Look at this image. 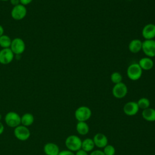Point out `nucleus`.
<instances>
[{
	"instance_id": "9b49d317",
	"label": "nucleus",
	"mask_w": 155,
	"mask_h": 155,
	"mask_svg": "<svg viewBox=\"0 0 155 155\" xmlns=\"http://www.w3.org/2000/svg\"><path fill=\"white\" fill-rule=\"evenodd\" d=\"M139 108L137 104L134 101H130L127 102L123 107L124 113L129 116H132L136 114L139 111Z\"/></svg>"
},
{
	"instance_id": "c756f323",
	"label": "nucleus",
	"mask_w": 155,
	"mask_h": 155,
	"mask_svg": "<svg viewBox=\"0 0 155 155\" xmlns=\"http://www.w3.org/2000/svg\"><path fill=\"white\" fill-rule=\"evenodd\" d=\"M4 130V125L0 122V134H1Z\"/></svg>"
},
{
	"instance_id": "2eb2a0df",
	"label": "nucleus",
	"mask_w": 155,
	"mask_h": 155,
	"mask_svg": "<svg viewBox=\"0 0 155 155\" xmlns=\"http://www.w3.org/2000/svg\"><path fill=\"white\" fill-rule=\"evenodd\" d=\"M142 42L138 39L131 40L128 44V49L133 53H137L142 50Z\"/></svg>"
},
{
	"instance_id": "5701e85b",
	"label": "nucleus",
	"mask_w": 155,
	"mask_h": 155,
	"mask_svg": "<svg viewBox=\"0 0 155 155\" xmlns=\"http://www.w3.org/2000/svg\"><path fill=\"white\" fill-rule=\"evenodd\" d=\"M110 79L113 84H116L122 82V76L120 73L117 71H114L111 73L110 76Z\"/></svg>"
},
{
	"instance_id": "c85d7f7f",
	"label": "nucleus",
	"mask_w": 155,
	"mask_h": 155,
	"mask_svg": "<svg viewBox=\"0 0 155 155\" xmlns=\"http://www.w3.org/2000/svg\"><path fill=\"white\" fill-rule=\"evenodd\" d=\"M10 1L12 5H13V7L20 4V0H10Z\"/></svg>"
},
{
	"instance_id": "a211bd4d",
	"label": "nucleus",
	"mask_w": 155,
	"mask_h": 155,
	"mask_svg": "<svg viewBox=\"0 0 155 155\" xmlns=\"http://www.w3.org/2000/svg\"><path fill=\"white\" fill-rule=\"evenodd\" d=\"M76 129L78 133L80 135H86L90 130L89 126L86 122H78Z\"/></svg>"
},
{
	"instance_id": "ddd939ff",
	"label": "nucleus",
	"mask_w": 155,
	"mask_h": 155,
	"mask_svg": "<svg viewBox=\"0 0 155 155\" xmlns=\"http://www.w3.org/2000/svg\"><path fill=\"white\" fill-rule=\"evenodd\" d=\"M94 145L99 148H104L108 144V138L103 133H98L96 134L93 138Z\"/></svg>"
},
{
	"instance_id": "6e6552de",
	"label": "nucleus",
	"mask_w": 155,
	"mask_h": 155,
	"mask_svg": "<svg viewBox=\"0 0 155 155\" xmlns=\"http://www.w3.org/2000/svg\"><path fill=\"white\" fill-rule=\"evenodd\" d=\"M27 12V10L26 7L20 4L13 7L11 11V16L13 19L19 21L25 17Z\"/></svg>"
},
{
	"instance_id": "cd10ccee",
	"label": "nucleus",
	"mask_w": 155,
	"mask_h": 155,
	"mask_svg": "<svg viewBox=\"0 0 155 155\" xmlns=\"http://www.w3.org/2000/svg\"><path fill=\"white\" fill-rule=\"evenodd\" d=\"M32 1L33 0H20V4L25 6L30 4Z\"/></svg>"
},
{
	"instance_id": "a878e982",
	"label": "nucleus",
	"mask_w": 155,
	"mask_h": 155,
	"mask_svg": "<svg viewBox=\"0 0 155 155\" xmlns=\"http://www.w3.org/2000/svg\"><path fill=\"white\" fill-rule=\"evenodd\" d=\"M90 155H105L103 151L99 150H93L91 151Z\"/></svg>"
},
{
	"instance_id": "473e14b6",
	"label": "nucleus",
	"mask_w": 155,
	"mask_h": 155,
	"mask_svg": "<svg viewBox=\"0 0 155 155\" xmlns=\"http://www.w3.org/2000/svg\"><path fill=\"white\" fill-rule=\"evenodd\" d=\"M1 117H2V116H1V114H0V120L1 119Z\"/></svg>"
},
{
	"instance_id": "72a5a7b5",
	"label": "nucleus",
	"mask_w": 155,
	"mask_h": 155,
	"mask_svg": "<svg viewBox=\"0 0 155 155\" xmlns=\"http://www.w3.org/2000/svg\"><path fill=\"white\" fill-rule=\"evenodd\" d=\"M44 155H47V154H44Z\"/></svg>"
},
{
	"instance_id": "f3484780",
	"label": "nucleus",
	"mask_w": 155,
	"mask_h": 155,
	"mask_svg": "<svg viewBox=\"0 0 155 155\" xmlns=\"http://www.w3.org/2000/svg\"><path fill=\"white\" fill-rule=\"evenodd\" d=\"M142 116L147 121H155V109L149 107L147 109L143 110L142 112Z\"/></svg>"
},
{
	"instance_id": "2f4dec72",
	"label": "nucleus",
	"mask_w": 155,
	"mask_h": 155,
	"mask_svg": "<svg viewBox=\"0 0 155 155\" xmlns=\"http://www.w3.org/2000/svg\"><path fill=\"white\" fill-rule=\"evenodd\" d=\"M0 1H10V0H0Z\"/></svg>"
},
{
	"instance_id": "39448f33",
	"label": "nucleus",
	"mask_w": 155,
	"mask_h": 155,
	"mask_svg": "<svg viewBox=\"0 0 155 155\" xmlns=\"http://www.w3.org/2000/svg\"><path fill=\"white\" fill-rule=\"evenodd\" d=\"M10 48L16 55H20L23 53L25 49V44L23 39L19 38H16L12 40Z\"/></svg>"
},
{
	"instance_id": "f257e3e1",
	"label": "nucleus",
	"mask_w": 155,
	"mask_h": 155,
	"mask_svg": "<svg viewBox=\"0 0 155 155\" xmlns=\"http://www.w3.org/2000/svg\"><path fill=\"white\" fill-rule=\"evenodd\" d=\"M65 144L68 150L76 152L81 148L82 140L78 136L70 135L66 138Z\"/></svg>"
},
{
	"instance_id": "412c9836",
	"label": "nucleus",
	"mask_w": 155,
	"mask_h": 155,
	"mask_svg": "<svg viewBox=\"0 0 155 155\" xmlns=\"http://www.w3.org/2000/svg\"><path fill=\"white\" fill-rule=\"evenodd\" d=\"M12 43L11 38L6 35H3L0 37V46L2 48H10Z\"/></svg>"
},
{
	"instance_id": "bb28decb",
	"label": "nucleus",
	"mask_w": 155,
	"mask_h": 155,
	"mask_svg": "<svg viewBox=\"0 0 155 155\" xmlns=\"http://www.w3.org/2000/svg\"><path fill=\"white\" fill-rule=\"evenodd\" d=\"M75 155H88V153L87 151H85L84 150L81 148L80 150L76 151Z\"/></svg>"
},
{
	"instance_id": "b1692460",
	"label": "nucleus",
	"mask_w": 155,
	"mask_h": 155,
	"mask_svg": "<svg viewBox=\"0 0 155 155\" xmlns=\"http://www.w3.org/2000/svg\"><path fill=\"white\" fill-rule=\"evenodd\" d=\"M105 155H114L116 153L115 148L110 144H107L104 148L103 150Z\"/></svg>"
},
{
	"instance_id": "20e7f679",
	"label": "nucleus",
	"mask_w": 155,
	"mask_h": 155,
	"mask_svg": "<svg viewBox=\"0 0 155 155\" xmlns=\"http://www.w3.org/2000/svg\"><path fill=\"white\" fill-rule=\"evenodd\" d=\"M142 50L149 58L155 57V40L145 39L142 42Z\"/></svg>"
},
{
	"instance_id": "f8f14e48",
	"label": "nucleus",
	"mask_w": 155,
	"mask_h": 155,
	"mask_svg": "<svg viewBox=\"0 0 155 155\" xmlns=\"http://www.w3.org/2000/svg\"><path fill=\"white\" fill-rule=\"evenodd\" d=\"M142 35L145 39H154L155 38V24L150 23L146 24L142 28Z\"/></svg>"
},
{
	"instance_id": "9d476101",
	"label": "nucleus",
	"mask_w": 155,
	"mask_h": 155,
	"mask_svg": "<svg viewBox=\"0 0 155 155\" xmlns=\"http://www.w3.org/2000/svg\"><path fill=\"white\" fill-rule=\"evenodd\" d=\"M14 55L10 48H2L0 51V64L3 65L10 64L13 60Z\"/></svg>"
},
{
	"instance_id": "393cba45",
	"label": "nucleus",
	"mask_w": 155,
	"mask_h": 155,
	"mask_svg": "<svg viewBox=\"0 0 155 155\" xmlns=\"http://www.w3.org/2000/svg\"><path fill=\"white\" fill-rule=\"evenodd\" d=\"M58 155H75L74 152L68 150H64L59 151Z\"/></svg>"
},
{
	"instance_id": "7ed1b4c3",
	"label": "nucleus",
	"mask_w": 155,
	"mask_h": 155,
	"mask_svg": "<svg viewBox=\"0 0 155 155\" xmlns=\"http://www.w3.org/2000/svg\"><path fill=\"white\" fill-rule=\"evenodd\" d=\"M91 110L87 106L78 107L74 112V117L78 122H85L91 116Z\"/></svg>"
},
{
	"instance_id": "423d86ee",
	"label": "nucleus",
	"mask_w": 155,
	"mask_h": 155,
	"mask_svg": "<svg viewBox=\"0 0 155 155\" xmlns=\"http://www.w3.org/2000/svg\"><path fill=\"white\" fill-rule=\"evenodd\" d=\"M5 122L6 124L12 128H16L20 125L21 117L15 111H10L7 113L5 116Z\"/></svg>"
},
{
	"instance_id": "7c9ffc66",
	"label": "nucleus",
	"mask_w": 155,
	"mask_h": 155,
	"mask_svg": "<svg viewBox=\"0 0 155 155\" xmlns=\"http://www.w3.org/2000/svg\"><path fill=\"white\" fill-rule=\"evenodd\" d=\"M4 30L3 27L1 25H0V37L4 35Z\"/></svg>"
},
{
	"instance_id": "6ab92c4d",
	"label": "nucleus",
	"mask_w": 155,
	"mask_h": 155,
	"mask_svg": "<svg viewBox=\"0 0 155 155\" xmlns=\"http://www.w3.org/2000/svg\"><path fill=\"white\" fill-rule=\"evenodd\" d=\"M95 145L93 142V139L91 138H86L82 140V145H81V149L84 150V151L88 152H91L94 150Z\"/></svg>"
},
{
	"instance_id": "1a4fd4ad",
	"label": "nucleus",
	"mask_w": 155,
	"mask_h": 155,
	"mask_svg": "<svg viewBox=\"0 0 155 155\" xmlns=\"http://www.w3.org/2000/svg\"><path fill=\"white\" fill-rule=\"evenodd\" d=\"M14 135L18 140L24 141L30 137V131L27 127L19 125L15 128Z\"/></svg>"
},
{
	"instance_id": "aec40b11",
	"label": "nucleus",
	"mask_w": 155,
	"mask_h": 155,
	"mask_svg": "<svg viewBox=\"0 0 155 155\" xmlns=\"http://www.w3.org/2000/svg\"><path fill=\"white\" fill-rule=\"evenodd\" d=\"M34 116L32 114L27 113L21 117V122L22 125L25 127L30 126L34 122Z\"/></svg>"
},
{
	"instance_id": "0eeeda50",
	"label": "nucleus",
	"mask_w": 155,
	"mask_h": 155,
	"mask_svg": "<svg viewBox=\"0 0 155 155\" xmlns=\"http://www.w3.org/2000/svg\"><path fill=\"white\" fill-rule=\"evenodd\" d=\"M128 93V88L125 84L122 82L114 84L112 88V94L117 99H122L126 96Z\"/></svg>"
},
{
	"instance_id": "f03ea898",
	"label": "nucleus",
	"mask_w": 155,
	"mask_h": 155,
	"mask_svg": "<svg viewBox=\"0 0 155 155\" xmlns=\"http://www.w3.org/2000/svg\"><path fill=\"white\" fill-rule=\"evenodd\" d=\"M142 70L138 63L130 64L127 69V75L132 81L139 80L142 75Z\"/></svg>"
},
{
	"instance_id": "dca6fc26",
	"label": "nucleus",
	"mask_w": 155,
	"mask_h": 155,
	"mask_svg": "<svg viewBox=\"0 0 155 155\" xmlns=\"http://www.w3.org/2000/svg\"><path fill=\"white\" fill-rule=\"evenodd\" d=\"M139 65L142 70H150L154 66V62L151 58L144 57L139 61Z\"/></svg>"
},
{
	"instance_id": "4468645a",
	"label": "nucleus",
	"mask_w": 155,
	"mask_h": 155,
	"mask_svg": "<svg viewBox=\"0 0 155 155\" xmlns=\"http://www.w3.org/2000/svg\"><path fill=\"white\" fill-rule=\"evenodd\" d=\"M44 151L47 155H58L59 153V147L54 143H47L44 147Z\"/></svg>"
},
{
	"instance_id": "4be33fe9",
	"label": "nucleus",
	"mask_w": 155,
	"mask_h": 155,
	"mask_svg": "<svg viewBox=\"0 0 155 155\" xmlns=\"http://www.w3.org/2000/svg\"><path fill=\"white\" fill-rule=\"evenodd\" d=\"M137 104V105L139 108V109L145 110L150 107V100L147 97H141L140 98L137 102H136Z\"/></svg>"
}]
</instances>
